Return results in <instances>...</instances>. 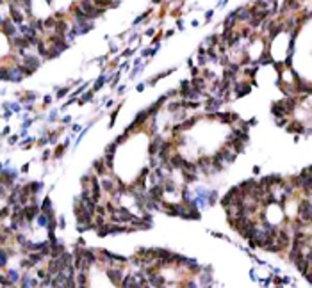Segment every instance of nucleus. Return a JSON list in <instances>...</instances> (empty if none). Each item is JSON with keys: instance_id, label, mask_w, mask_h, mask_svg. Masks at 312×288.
Returning <instances> with one entry per match:
<instances>
[{"instance_id": "19", "label": "nucleus", "mask_w": 312, "mask_h": 288, "mask_svg": "<svg viewBox=\"0 0 312 288\" xmlns=\"http://www.w3.org/2000/svg\"><path fill=\"white\" fill-rule=\"evenodd\" d=\"M6 263H7V253H6V249L2 251V267H6Z\"/></svg>"}, {"instance_id": "11", "label": "nucleus", "mask_w": 312, "mask_h": 288, "mask_svg": "<svg viewBox=\"0 0 312 288\" xmlns=\"http://www.w3.org/2000/svg\"><path fill=\"white\" fill-rule=\"evenodd\" d=\"M193 89H195V91H200V93H202V89H203V87H205V80H203V78H193Z\"/></svg>"}, {"instance_id": "24", "label": "nucleus", "mask_w": 312, "mask_h": 288, "mask_svg": "<svg viewBox=\"0 0 312 288\" xmlns=\"http://www.w3.org/2000/svg\"><path fill=\"white\" fill-rule=\"evenodd\" d=\"M79 288H87V286H79Z\"/></svg>"}, {"instance_id": "7", "label": "nucleus", "mask_w": 312, "mask_h": 288, "mask_svg": "<svg viewBox=\"0 0 312 288\" xmlns=\"http://www.w3.org/2000/svg\"><path fill=\"white\" fill-rule=\"evenodd\" d=\"M2 27H4V32H6L7 36H13V38H14L16 29H14V25H11V23H9V20H4V21H2Z\"/></svg>"}, {"instance_id": "4", "label": "nucleus", "mask_w": 312, "mask_h": 288, "mask_svg": "<svg viewBox=\"0 0 312 288\" xmlns=\"http://www.w3.org/2000/svg\"><path fill=\"white\" fill-rule=\"evenodd\" d=\"M148 283H150V286H155V288H164L166 285V279L162 278L161 274H148Z\"/></svg>"}, {"instance_id": "18", "label": "nucleus", "mask_w": 312, "mask_h": 288, "mask_svg": "<svg viewBox=\"0 0 312 288\" xmlns=\"http://www.w3.org/2000/svg\"><path fill=\"white\" fill-rule=\"evenodd\" d=\"M260 64H268V62H271V57L269 55H268V52H264V55H262V57H260Z\"/></svg>"}, {"instance_id": "17", "label": "nucleus", "mask_w": 312, "mask_h": 288, "mask_svg": "<svg viewBox=\"0 0 312 288\" xmlns=\"http://www.w3.org/2000/svg\"><path fill=\"white\" fill-rule=\"evenodd\" d=\"M164 189H166V192H175V183H173V182H166V183H164Z\"/></svg>"}, {"instance_id": "10", "label": "nucleus", "mask_w": 312, "mask_h": 288, "mask_svg": "<svg viewBox=\"0 0 312 288\" xmlns=\"http://www.w3.org/2000/svg\"><path fill=\"white\" fill-rule=\"evenodd\" d=\"M250 91V84H236V93L237 96H243Z\"/></svg>"}, {"instance_id": "8", "label": "nucleus", "mask_w": 312, "mask_h": 288, "mask_svg": "<svg viewBox=\"0 0 312 288\" xmlns=\"http://www.w3.org/2000/svg\"><path fill=\"white\" fill-rule=\"evenodd\" d=\"M95 171H96L100 176H104L105 171H107V164H105V160H96V162H95Z\"/></svg>"}, {"instance_id": "16", "label": "nucleus", "mask_w": 312, "mask_h": 288, "mask_svg": "<svg viewBox=\"0 0 312 288\" xmlns=\"http://www.w3.org/2000/svg\"><path fill=\"white\" fill-rule=\"evenodd\" d=\"M289 130H291V132H303V126L300 123H292L291 126H289Z\"/></svg>"}, {"instance_id": "22", "label": "nucleus", "mask_w": 312, "mask_h": 288, "mask_svg": "<svg viewBox=\"0 0 312 288\" xmlns=\"http://www.w3.org/2000/svg\"><path fill=\"white\" fill-rule=\"evenodd\" d=\"M246 75H255V70H246Z\"/></svg>"}, {"instance_id": "9", "label": "nucleus", "mask_w": 312, "mask_h": 288, "mask_svg": "<svg viewBox=\"0 0 312 288\" xmlns=\"http://www.w3.org/2000/svg\"><path fill=\"white\" fill-rule=\"evenodd\" d=\"M75 281H77L79 286H87V272H82V270H80V272L77 274Z\"/></svg>"}, {"instance_id": "14", "label": "nucleus", "mask_w": 312, "mask_h": 288, "mask_svg": "<svg viewBox=\"0 0 312 288\" xmlns=\"http://www.w3.org/2000/svg\"><path fill=\"white\" fill-rule=\"evenodd\" d=\"M200 281H202V285H205V286H210V283H212V276H209V274H202L200 276Z\"/></svg>"}, {"instance_id": "21", "label": "nucleus", "mask_w": 312, "mask_h": 288, "mask_svg": "<svg viewBox=\"0 0 312 288\" xmlns=\"http://www.w3.org/2000/svg\"><path fill=\"white\" fill-rule=\"evenodd\" d=\"M7 214H9V208H4V210H2V215L7 217Z\"/></svg>"}, {"instance_id": "23", "label": "nucleus", "mask_w": 312, "mask_h": 288, "mask_svg": "<svg viewBox=\"0 0 312 288\" xmlns=\"http://www.w3.org/2000/svg\"><path fill=\"white\" fill-rule=\"evenodd\" d=\"M145 288H150V286H148V285H145Z\"/></svg>"}, {"instance_id": "5", "label": "nucleus", "mask_w": 312, "mask_h": 288, "mask_svg": "<svg viewBox=\"0 0 312 288\" xmlns=\"http://www.w3.org/2000/svg\"><path fill=\"white\" fill-rule=\"evenodd\" d=\"M186 164H187V160H184L180 155H173V157L169 158V165H171V167H182V169H184Z\"/></svg>"}, {"instance_id": "3", "label": "nucleus", "mask_w": 312, "mask_h": 288, "mask_svg": "<svg viewBox=\"0 0 312 288\" xmlns=\"http://www.w3.org/2000/svg\"><path fill=\"white\" fill-rule=\"evenodd\" d=\"M39 214V206L38 205H27L23 206V217H25V221L29 222V221H32L34 217Z\"/></svg>"}, {"instance_id": "15", "label": "nucleus", "mask_w": 312, "mask_h": 288, "mask_svg": "<svg viewBox=\"0 0 312 288\" xmlns=\"http://www.w3.org/2000/svg\"><path fill=\"white\" fill-rule=\"evenodd\" d=\"M216 199H218L216 190H212V192H209V194H207V203H209V205H214V203H216Z\"/></svg>"}, {"instance_id": "12", "label": "nucleus", "mask_w": 312, "mask_h": 288, "mask_svg": "<svg viewBox=\"0 0 312 288\" xmlns=\"http://www.w3.org/2000/svg\"><path fill=\"white\" fill-rule=\"evenodd\" d=\"M50 221H52V219H50L48 215H45V214H39V215H38V224L43 226V228H48Z\"/></svg>"}, {"instance_id": "6", "label": "nucleus", "mask_w": 312, "mask_h": 288, "mask_svg": "<svg viewBox=\"0 0 312 288\" xmlns=\"http://www.w3.org/2000/svg\"><path fill=\"white\" fill-rule=\"evenodd\" d=\"M205 109H207V112H214V114H216V112H218V109H219V102L216 100V98H209Z\"/></svg>"}, {"instance_id": "1", "label": "nucleus", "mask_w": 312, "mask_h": 288, "mask_svg": "<svg viewBox=\"0 0 312 288\" xmlns=\"http://www.w3.org/2000/svg\"><path fill=\"white\" fill-rule=\"evenodd\" d=\"M107 276H109V279L114 283L116 286H121V283H123V278L125 276H121V268H107Z\"/></svg>"}, {"instance_id": "2", "label": "nucleus", "mask_w": 312, "mask_h": 288, "mask_svg": "<svg viewBox=\"0 0 312 288\" xmlns=\"http://www.w3.org/2000/svg\"><path fill=\"white\" fill-rule=\"evenodd\" d=\"M164 192H166V190L161 185H154L148 190V196H150V199H154L155 203H161V205H162V196H164Z\"/></svg>"}, {"instance_id": "20", "label": "nucleus", "mask_w": 312, "mask_h": 288, "mask_svg": "<svg viewBox=\"0 0 312 288\" xmlns=\"http://www.w3.org/2000/svg\"><path fill=\"white\" fill-rule=\"evenodd\" d=\"M291 9H300V4L298 2H291Z\"/></svg>"}, {"instance_id": "13", "label": "nucleus", "mask_w": 312, "mask_h": 288, "mask_svg": "<svg viewBox=\"0 0 312 288\" xmlns=\"http://www.w3.org/2000/svg\"><path fill=\"white\" fill-rule=\"evenodd\" d=\"M11 14H13V18H14V21H16V23H21V21H23V16L18 13V9H16V7H11Z\"/></svg>"}]
</instances>
